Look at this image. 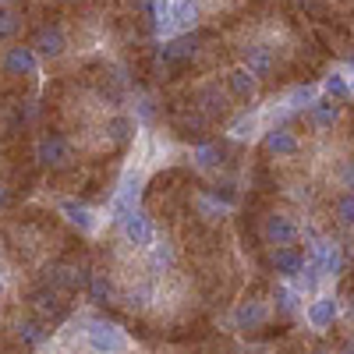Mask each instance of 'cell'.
Segmentation results:
<instances>
[{
  "mask_svg": "<svg viewBox=\"0 0 354 354\" xmlns=\"http://www.w3.org/2000/svg\"><path fill=\"white\" fill-rule=\"evenodd\" d=\"M61 213H64V220L75 227V230H82V234H88V238H93V234L100 230V213L93 209V205L88 202H75V198H64L61 202Z\"/></svg>",
  "mask_w": 354,
  "mask_h": 354,
  "instance_id": "30bf717a",
  "label": "cell"
},
{
  "mask_svg": "<svg viewBox=\"0 0 354 354\" xmlns=\"http://www.w3.org/2000/svg\"><path fill=\"white\" fill-rule=\"evenodd\" d=\"M241 68H245V71H252L259 82H262V78H273V75H277V57H273V50H270V46H262V43H248V46L241 50Z\"/></svg>",
  "mask_w": 354,
  "mask_h": 354,
  "instance_id": "ba28073f",
  "label": "cell"
},
{
  "mask_svg": "<svg viewBox=\"0 0 354 354\" xmlns=\"http://www.w3.org/2000/svg\"><path fill=\"white\" fill-rule=\"evenodd\" d=\"M21 25H25L21 11H15L11 4H0V43H11L21 32Z\"/></svg>",
  "mask_w": 354,
  "mask_h": 354,
  "instance_id": "7402d4cb",
  "label": "cell"
},
{
  "mask_svg": "<svg viewBox=\"0 0 354 354\" xmlns=\"http://www.w3.org/2000/svg\"><path fill=\"white\" fill-rule=\"evenodd\" d=\"M340 185H344L347 192H354V160L340 163Z\"/></svg>",
  "mask_w": 354,
  "mask_h": 354,
  "instance_id": "d6a6232c",
  "label": "cell"
},
{
  "mask_svg": "<svg viewBox=\"0 0 354 354\" xmlns=\"http://www.w3.org/2000/svg\"><path fill=\"white\" fill-rule=\"evenodd\" d=\"M85 344L93 354H128V333L113 326L106 319H88L85 322Z\"/></svg>",
  "mask_w": 354,
  "mask_h": 354,
  "instance_id": "6da1fadb",
  "label": "cell"
},
{
  "mask_svg": "<svg viewBox=\"0 0 354 354\" xmlns=\"http://www.w3.org/2000/svg\"><path fill=\"white\" fill-rule=\"evenodd\" d=\"M192 160H195L202 170H216V167L223 163V149H220L216 142H202V145H195Z\"/></svg>",
  "mask_w": 354,
  "mask_h": 354,
  "instance_id": "603a6c76",
  "label": "cell"
},
{
  "mask_svg": "<svg viewBox=\"0 0 354 354\" xmlns=\"http://www.w3.org/2000/svg\"><path fill=\"white\" fill-rule=\"evenodd\" d=\"M57 4H82V0H57Z\"/></svg>",
  "mask_w": 354,
  "mask_h": 354,
  "instance_id": "8d00e7d4",
  "label": "cell"
},
{
  "mask_svg": "<svg viewBox=\"0 0 354 354\" xmlns=\"http://www.w3.org/2000/svg\"><path fill=\"white\" fill-rule=\"evenodd\" d=\"M262 149H266V156H273V160H290V156L301 153V138L294 135L287 124H273L270 131L262 135Z\"/></svg>",
  "mask_w": 354,
  "mask_h": 354,
  "instance_id": "8992f818",
  "label": "cell"
},
{
  "mask_svg": "<svg viewBox=\"0 0 354 354\" xmlns=\"http://www.w3.org/2000/svg\"><path fill=\"white\" fill-rule=\"evenodd\" d=\"M312 100H315V88H308V85H298V88H294V93L287 96L290 106H308Z\"/></svg>",
  "mask_w": 354,
  "mask_h": 354,
  "instance_id": "4dcf8cb0",
  "label": "cell"
},
{
  "mask_svg": "<svg viewBox=\"0 0 354 354\" xmlns=\"http://www.w3.org/2000/svg\"><path fill=\"white\" fill-rule=\"evenodd\" d=\"M28 301L36 305L39 319H43V315H57V312H64V290H57L53 283H46V287H43V290H36Z\"/></svg>",
  "mask_w": 354,
  "mask_h": 354,
  "instance_id": "ffe728a7",
  "label": "cell"
},
{
  "mask_svg": "<svg viewBox=\"0 0 354 354\" xmlns=\"http://www.w3.org/2000/svg\"><path fill=\"white\" fill-rule=\"evenodd\" d=\"M312 354H333V351H312Z\"/></svg>",
  "mask_w": 354,
  "mask_h": 354,
  "instance_id": "f35d334b",
  "label": "cell"
},
{
  "mask_svg": "<svg viewBox=\"0 0 354 354\" xmlns=\"http://www.w3.org/2000/svg\"><path fill=\"white\" fill-rule=\"evenodd\" d=\"M145 262H149L153 273H170L174 266H177V248H174V241L156 238L149 248H145Z\"/></svg>",
  "mask_w": 354,
  "mask_h": 354,
  "instance_id": "ac0fdd59",
  "label": "cell"
},
{
  "mask_svg": "<svg viewBox=\"0 0 354 354\" xmlns=\"http://www.w3.org/2000/svg\"><path fill=\"white\" fill-rule=\"evenodd\" d=\"M15 337H18V344L28 347V351H39V347L50 344V330H46V322H43L39 315H25V319H18Z\"/></svg>",
  "mask_w": 354,
  "mask_h": 354,
  "instance_id": "4fadbf2b",
  "label": "cell"
},
{
  "mask_svg": "<svg viewBox=\"0 0 354 354\" xmlns=\"http://www.w3.org/2000/svg\"><path fill=\"white\" fill-rule=\"evenodd\" d=\"M8 205H11V188H8L4 181H0V213H4Z\"/></svg>",
  "mask_w": 354,
  "mask_h": 354,
  "instance_id": "836d02e7",
  "label": "cell"
},
{
  "mask_svg": "<svg viewBox=\"0 0 354 354\" xmlns=\"http://www.w3.org/2000/svg\"><path fill=\"white\" fill-rule=\"evenodd\" d=\"M266 322H270V308H266V301H259V298H245L238 308H234V326H238L241 333H259Z\"/></svg>",
  "mask_w": 354,
  "mask_h": 354,
  "instance_id": "9c48e42d",
  "label": "cell"
},
{
  "mask_svg": "<svg viewBox=\"0 0 354 354\" xmlns=\"http://www.w3.org/2000/svg\"><path fill=\"white\" fill-rule=\"evenodd\" d=\"M88 283H93V294H96V301H103V298H110V294H113V283H110V277H103V273L88 277Z\"/></svg>",
  "mask_w": 354,
  "mask_h": 354,
  "instance_id": "f546056e",
  "label": "cell"
},
{
  "mask_svg": "<svg viewBox=\"0 0 354 354\" xmlns=\"http://www.w3.org/2000/svg\"><path fill=\"white\" fill-rule=\"evenodd\" d=\"M308 117H312V124L319 131H330L340 124V117H344V106L340 100H312L308 103Z\"/></svg>",
  "mask_w": 354,
  "mask_h": 354,
  "instance_id": "2e32d148",
  "label": "cell"
},
{
  "mask_svg": "<svg viewBox=\"0 0 354 354\" xmlns=\"http://www.w3.org/2000/svg\"><path fill=\"white\" fill-rule=\"evenodd\" d=\"M223 88H227V96L230 100H238V103H252L255 93H259V78L245 68H234L227 78H223Z\"/></svg>",
  "mask_w": 354,
  "mask_h": 354,
  "instance_id": "9a60e30c",
  "label": "cell"
},
{
  "mask_svg": "<svg viewBox=\"0 0 354 354\" xmlns=\"http://www.w3.org/2000/svg\"><path fill=\"white\" fill-rule=\"evenodd\" d=\"M153 294H156V287L149 280H135L124 290V301H128V308H145V305H153Z\"/></svg>",
  "mask_w": 354,
  "mask_h": 354,
  "instance_id": "cb8c5ba5",
  "label": "cell"
},
{
  "mask_svg": "<svg viewBox=\"0 0 354 354\" xmlns=\"http://www.w3.org/2000/svg\"><path fill=\"white\" fill-rule=\"evenodd\" d=\"M135 131H138V121H135L131 113H113V117H106V121H103V135H106V142H113V145L131 142Z\"/></svg>",
  "mask_w": 354,
  "mask_h": 354,
  "instance_id": "e0dca14e",
  "label": "cell"
},
{
  "mask_svg": "<svg viewBox=\"0 0 354 354\" xmlns=\"http://www.w3.org/2000/svg\"><path fill=\"white\" fill-rule=\"evenodd\" d=\"M0 71L8 78H36L39 75V57L28 43H8L0 50Z\"/></svg>",
  "mask_w": 354,
  "mask_h": 354,
  "instance_id": "3957f363",
  "label": "cell"
},
{
  "mask_svg": "<svg viewBox=\"0 0 354 354\" xmlns=\"http://www.w3.org/2000/svg\"><path fill=\"white\" fill-rule=\"evenodd\" d=\"M337 315H340V301L330 298V294H322V298H315L308 305V322H312L315 330H330L333 322H337Z\"/></svg>",
  "mask_w": 354,
  "mask_h": 354,
  "instance_id": "d6986e66",
  "label": "cell"
},
{
  "mask_svg": "<svg viewBox=\"0 0 354 354\" xmlns=\"http://www.w3.org/2000/svg\"><path fill=\"white\" fill-rule=\"evenodd\" d=\"M255 131H259V113H245V117H238V121L230 124L234 138H252Z\"/></svg>",
  "mask_w": 354,
  "mask_h": 354,
  "instance_id": "83f0119b",
  "label": "cell"
},
{
  "mask_svg": "<svg viewBox=\"0 0 354 354\" xmlns=\"http://www.w3.org/2000/svg\"><path fill=\"white\" fill-rule=\"evenodd\" d=\"M50 283H53L57 290L71 294V290H78V287L85 283V277L78 273V266H53V270H50Z\"/></svg>",
  "mask_w": 354,
  "mask_h": 354,
  "instance_id": "44dd1931",
  "label": "cell"
},
{
  "mask_svg": "<svg viewBox=\"0 0 354 354\" xmlns=\"http://www.w3.org/2000/svg\"><path fill=\"white\" fill-rule=\"evenodd\" d=\"M121 220V230H124V241L131 245V248H138V252H145L153 241H156V223H153V216L145 213V209H128V213H121L117 216Z\"/></svg>",
  "mask_w": 354,
  "mask_h": 354,
  "instance_id": "277c9868",
  "label": "cell"
},
{
  "mask_svg": "<svg viewBox=\"0 0 354 354\" xmlns=\"http://www.w3.org/2000/svg\"><path fill=\"white\" fill-rule=\"evenodd\" d=\"M142 188H145V174L142 170H124V181H121V188H117V202H113V213L121 216V213H128V209H135L138 205V198H142Z\"/></svg>",
  "mask_w": 354,
  "mask_h": 354,
  "instance_id": "8fae6325",
  "label": "cell"
},
{
  "mask_svg": "<svg viewBox=\"0 0 354 354\" xmlns=\"http://www.w3.org/2000/svg\"><path fill=\"white\" fill-rule=\"evenodd\" d=\"M308 259L319 262L322 277H340V273H344V266H347V252H344L340 245H333V241H319V245H312V255H308Z\"/></svg>",
  "mask_w": 354,
  "mask_h": 354,
  "instance_id": "7c38bea8",
  "label": "cell"
},
{
  "mask_svg": "<svg viewBox=\"0 0 354 354\" xmlns=\"http://www.w3.org/2000/svg\"><path fill=\"white\" fill-rule=\"evenodd\" d=\"M270 262H273L277 277H287V280H294V277L301 273V266H305V252H301V248H294V245H273V252H270Z\"/></svg>",
  "mask_w": 354,
  "mask_h": 354,
  "instance_id": "5bb4252c",
  "label": "cell"
},
{
  "mask_svg": "<svg viewBox=\"0 0 354 354\" xmlns=\"http://www.w3.org/2000/svg\"><path fill=\"white\" fill-rule=\"evenodd\" d=\"M28 46H32L36 57H43V61H61L68 53V32L61 25H39Z\"/></svg>",
  "mask_w": 354,
  "mask_h": 354,
  "instance_id": "5b68a950",
  "label": "cell"
},
{
  "mask_svg": "<svg viewBox=\"0 0 354 354\" xmlns=\"http://www.w3.org/2000/svg\"><path fill=\"white\" fill-rule=\"evenodd\" d=\"M0 322H4V315H0Z\"/></svg>",
  "mask_w": 354,
  "mask_h": 354,
  "instance_id": "ab89813d",
  "label": "cell"
},
{
  "mask_svg": "<svg viewBox=\"0 0 354 354\" xmlns=\"http://www.w3.org/2000/svg\"><path fill=\"white\" fill-rule=\"evenodd\" d=\"M326 96H330V100H340V103L351 96V85H347L344 75H330V78H326Z\"/></svg>",
  "mask_w": 354,
  "mask_h": 354,
  "instance_id": "f1b7e54d",
  "label": "cell"
},
{
  "mask_svg": "<svg viewBox=\"0 0 354 354\" xmlns=\"http://www.w3.org/2000/svg\"><path fill=\"white\" fill-rule=\"evenodd\" d=\"M8 290V280H4V273H0V294H4Z\"/></svg>",
  "mask_w": 354,
  "mask_h": 354,
  "instance_id": "d590c367",
  "label": "cell"
},
{
  "mask_svg": "<svg viewBox=\"0 0 354 354\" xmlns=\"http://www.w3.org/2000/svg\"><path fill=\"white\" fill-rule=\"evenodd\" d=\"M347 68H351V71H354V57H347Z\"/></svg>",
  "mask_w": 354,
  "mask_h": 354,
  "instance_id": "74e56055",
  "label": "cell"
},
{
  "mask_svg": "<svg viewBox=\"0 0 354 354\" xmlns=\"http://www.w3.org/2000/svg\"><path fill=\"white\" fill-rule=\"evenodd\" d=\"M36 163L46 170H68L75 163V142L61 131H43L36 142Z\"/></svg>",
  "mask_w": 354,
  "mask_h": 354,
  "instance_id": "7a4b0ae2",
  "label": "cell"
},
{
  "mask_svg": "<svg viewBox=\"0 0 354 354\" xmlns=\"http://www.w3.org/2000/svg\"><path fill=\"white\" fill-rule=\"evenodd\" d=\"M153 117H156V110H153V100H145V96H142V100L135 103V121H145V124H149Z\"/></svg>",
  "mask_w": 354,
  "mask_h": 354,
  "instance_id": "1f68e13d",
  "label": "cell"
},
{
  "mask_svg": "<svg viewBox=\"0 0 354 354\" xmlns=\"http://www.w3.org/2000/svg\"><path fill=\"white\" fill-rule=\"evenodd\" d=\"M333 220L340 223V227H354V192H340L337 198H333Z\"/></svg>",
  "mask_w": 354,
  "mask_h": 354,
  "instance_id": "d4e9b609",
  "label": "cell"
},
{
  "mask_svg": "<svg viewBox=\"0 0 354 354\" xmlns=\"http://www.w3.org/2000/svg\"><path fill=\"white\" fill-rule=\"evenodd\" d=\"M340 354H354V340H347V344L340 347Z\"/></svg>",
  "mask_w": 354,
  "mask_h": 354,
  "instance_id": "e575fe53",
  "label": "cell"
},
{
  "mask_svg": "<svg viewBox=\"0 0 354 354\" xmlns=\"http://www.w3.org/2000/svg\"><path fill=\"white\" fill-rule=\"evenodd\" d=\"M262 238H266V245H294L301 238V230H298V223H294L287 213H270L262 220Z\"/></svg>",
  "mask_w": 354,
  "mask_h": 354,
  "instance_id": "52a82bcc",
  "label": "cell"
},
{
  "mask_svg": "<svg viewBox=\"0 0 354 354\" xmlns=\"http://www.w3.org/2000/svg\"><path fill=\"white\" fill-rule=\"evenodd\" d=\"M273 305H277L280 315H294V312H298V294H294L287 283H277L273 287Z\"/></svg>",
  "mask_w": 354,
  "mask_h": 354,
  "instance_id": "484cf974",
  "label": "cell"
},
{
  "mask_svg": "<svg viewBox=\"0 0 354 354\" xmlns=\"http://www.w3.org/2000/svg\"><path fill=\"white\" fill-rule=\"evenodd\" d=\"M294 280H298V283H301V287H305V290L312 294V290L319 287V280H322V270H319V262H315V259H305V266H301V273L294 277Z\"/></svg>",
  "mask_w": 354,
  "mask_h": 354,
  "instance_id": "4316f807",
  "label": "cell"
}]
</instances>
